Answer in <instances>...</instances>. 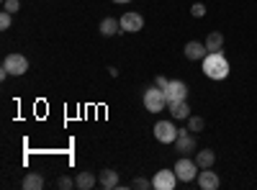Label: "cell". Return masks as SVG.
Wrapping results in <instances>:
<instances>
[{
    "instance_id": "6da1fadb",
    "label": "cell",
    "mask_w": 257,
    "mask_h": 190,
    "mask_svg": "<svg viewBox=\"0 0 257 190\" xmlns=\"http://www.w3.org/2000/svg\"><path fill=\"white\" fill-rule=\"evenodd\" d=\"M229 72H231V67L221 52H208L203 57V75L208 80H226Z\"/></svg>"
},
{
    "instance_id": "7a4b0ae2",
    "label": "cell",
    "mask_w": 257,
    "mask_h": 190,
    "mask_svg": "<svg viewBox=\"0 0 257 190\" xmlns=\"http://www.w3.org/2000/svg\"><path fill=\"white\" fill-rule=\"evenodd\" d=\"M142 103H144V108L149 113H162L167 108V98H165V90L152 85V88H147L144 95H142Z\"/></svg>"
},
{
    "instance_id": "3957f363",
    "label": "cell",
    "mask_w": 257,
    "mask_h": 190,
    "mask_svg": "<svg viewBox=\"0 0 257 190\" xmlns=\"http://www.w3.org/2000/svg\"><path fill=\"white\" fill-rule=\"evenodd\" d=\"M175 175H178V180L180 182H193L198 177V172H201V167H198V162H196V157H180L178 162H175Z\"/></svg>"
},
{
    "instance_id": "277c9868",
    "label": "cell",
    "mask_w": 257,
    "mask_h": 190,
    "mask_svg": "<svg viewBox=\"0 0 257 190\" xmlns=\"http://www.w3.org/2000/svg\"><path fill=\"white\" fill-rule=\"evenodd\" d=\"M152 131H155V139H157L160 144H175V139H178V134H180V129H178L173 121H157Z\"/></svg>"
},
{
    "instance_id": "5b68a950",
    "label": "cell",
    "mask_w": 257,
    "mask_h": 190,
    "mask_svg": "<svg viewBox=\"0 0 257 190\" xmlns=\"http://www.w3.org/2000/svg\"><path fill=\"white\" fill-rule=\"evenodd\" d=\"M3 70H6L8 75L21 77V75H26V70H29V59H26L24 54H8V57L3 59Z\"/></svg>"
},
{
    "instance_id": "8992f818",
    "label": "cell",
    "mask_w": 257,
    "mask_h": 190,
    "mask_svg": "<svg viewBox=\"0 0 257 190\" xmlns=\"http://www.w3.org/2000/svg\"><path fill=\"white\" fill-rule=\"evenodd\" d=\"M175 146H178V152L183 154V157H190V154H196L198 152V141H196V134L193 131H180L178 134V139H175Z\"/></svg>"
},
{
    "instance_id": "52a82bcc",
    "label": "cell",
    "mask_w": 257,
    "mask_h": 190,
    "mask_svg": "<svg viewBox=\"0 0 257 190\" xmlns=\"http://www.w3.org/2000/svg\"><path fill=\"white\" fill-rule=\"evenodd\" d=\"M175 185H178L175 170H160V172L152 177V187H155V190H175Z\"/></svg>"
},
{
    "instance_id": "ba28073f",
    "label": "cell",
    "mask_w": 257,
    "mask_h": 190,
    "mask_svg": "<svg viewBox=\"0 0 257 190\" xmlns=\"http://www.w3.org/2000/svg\"><path fill=\"white\" fill-rule=\"evenodd\" d=\"M121 29H123V34H137V31H142V29H144V18H142V13L126 11V13L121 16Z\"/></svg>"
},
{
    "instance_id": "9c48e42d",
    "label": "cell",
    "mask_w": 257,
    "mask_h": 190,
    "mask_svg": "<svg viewBox=\"0 0 257 190\" xmlns=\"http://www.w3.org/2000/svg\"><path fill=\"white\" fill-rule=\"evenodd\" d=\"M165 98H167V103H173V100H188V85H185L183 80H170L167 88H165Z\"/></svg>"
},
{
    "instance_id": "30bf717a",
    "label": "cell",
    "mask_w": 257,
    "mask_h": 190,
    "mask_svg": "<svg viewBox=\"0 0 257 190\" xmlns=\"http://www.w3.org/2000/svg\"><path fill=\"white\" fill-rule=\"evenodd\" d=\"M196 182H198V187H201V190H219V187H221L219 175L213 172L211 167H206V170H201V172H198Z\"/></svg>"
},
{
    "instance_id": "8fae6325",
    "label": "cell",
    "mask_w": 257,
    "mask_h": 190,
    "mask_svg": "<svg viewBox=\"0 0 257 190\" xmlns=\"http://www.w3.org/2000/svg\"><path fill=\"white\" fill-rule=\"evenodd\" d=\"M167 111H170V116H173L175 121H188L190 118L188 100H173V103H167Z\"/></svg>"
},
{
    "instance_id": "7c38bea8",
    "label": "cell",
    "mask_w": 257,
    "mask_h": 190,
    "mask_svg": "<svg viewBox=\"0 0 257 190\" xmlns=\"http://www.w3.org/2000/svg\"><path fill=\"white\" fill-rule=\"evenodd\" d=\"M183 52H185V59H190V62H203V57L208 54L206 44H201V41H188Z\"/></svg>"
},
{
    "instance_id": "4fadbf2b",
    "label": "cell",
    "mask_w": 257,
    "mask_h": 190,
    "mask_svg": "<svg viewBox=\"0 0 257 190\" xmlns=\"http://www.w3.org/2000/svg\"><path fill=\"white\" fill-rule=\"evenodd\" d=\"M98 185H100L103 190L118 187V172H116V170H103V172H98Z\"/></svg>"
},
{
    "instance_id": "5bb4252c",
    "label": "cell",
    "mask_w": 257,
    "mask_h": 190,
    "mask_svg": "<svg viewBox=\"0 0 257 190\" xmlns=\"http://www.w3.org/2000/svg\"><path fill=\"white\" fill-rule=\"evenodd\" d=\"M100 34H103V36H116V34H123L121 21H118V18H103V21H100Z\"/></svg>"
},
{
    "instance_id": "9a60e30c",
    "label": "cell",
    "mask_w": 257,
    "mask_h": 190,
    "mask_svg": "<svg viewBox=\"0 0 257 190\" xmlns=\"http://www.w3.org/2000/svg\"><path fill=\"white\" fill-rule=\"evenodd\" d=\"M95 185H98V177L93 172H77V177H75V187L77 190H93Z\"/></svg>"
},
{
    "instance_id": "2e32d148",
    "label": "cell",
    "mask_w": 257,
    "mask_h": 190,
    "mask_svg": "<svg viewBox=\"0 0 257 190\" xmlns=\"http://www.w3.org/2000/svg\"><path fill=\"white\" fill-rule=\"evenodd\" d=\"M206 49L208 52H221V47H224V34L221 31H211L208 36H206Z\"/></svg>"
},
{
    "instance_id": "e0dca14e",
    "label": "cell",
    "mask_w": 257,
    "mask_h": 190,
    "mask_svg": "<svg viewBox=\"0 0 257 190\" xmlns=\"http://www.w3.org/2000/svg\"><path fill=\"white\" fill-rule=\"evenodd\" d=\"M196 162H198L201 170H206V167H213L216 154H213V149H201V152H196Z\"/></svg>"
},
{
    "instance_id": "ac0fdd59",
    "label": "cell",
    "mask_w": 257,
    "mask_h": 190,
    "mask_svg": "<svg viewBox=\"0 0 257 190\" xmlns=\"http://www.w3.org/2000/svg\"><path fill=\"white\" fill-rule=\"evenodd\" d=\"M24 187L26 190H41V187H44V177H41L39 172H29L24 177Z\"/></svg>"
},
{
    "instance_id": "d6986e66",
    "label": "cell",
    "mask_w": 257,
    "mask_h": 190,
    "mask_svg": "<svg viewBox=\"0 0 257 190\" xmlns=\"http://www.w3.org/2000/svg\"><path fill=\"white\" fill-rule=\"evenodd\" d=\"M203 126H206V121H203L201 116H190V118H188V131H193V134H201Z\"/></svg>"
},
{
    "instance_id": "ffe728a7",
    "label": "cell",
    "mask_w": 257,
    "mask_h": 190,
    "mask_svg": "<svg viewBox=\"0 0 257 190\" xmlns=\"http://www.w3.org/2000/svg\"><path fill=\"white\" fill-rule=\"evenodd\" d=\"M132 187H139V190H149V187H152V180H147V177H134V180H132Z\"/></svg>"
},
{
    "instance_id": "44dd1931",
    "label": "cell",
    "mask_w": 257,
    "mask_h": 190,
    "mask_svg": "<svg viewBox=\"0 0 257 190\" xmlns=\"http://www.w3.org/2000/svg\"><path fill=\"white\" fill-rule=\"evenodd\" d=\"M190 16H193V18H203V16H206V6H203V3H193V6H190Z\"/></svg>"
},
{
    "instance_id": "7402d4cb",
    "label": "cell",
    "mask_w": 257,
    "mask_h": 190,
    "mask_svg": "<svg viewBox=\"0 0 257 190\" xmlns=\"http://www.w3.org/2000/svg\"><path fill=\"white\" fill-rule=\"evenodd\" d=\"M57 187H62V190H72V187H75V180L67 177V175H62V177L57 180Z\"/></svg>"
},
{
    "instance_id": "603a6c76",
    "label": "cell",
    "mask_w": 257,
    "mask_h": 190,
    "mask_svg": "<svg viewBox=\"0 0 257 190\" xmlns=\"http://www.w3.org/2000/svg\"><path fill=\"white\" fill-rule=\"evenodd\" d=\"M11 21H13V13H8V11H3L0 13V29H11Z\"/></svg>"
},
{
    "instance_id": "cb8c5ba5",
    "label": "cell",
    "mask_w": 257,
    "mask_h": 190,
    "mask_svg": "<svg viewBox=\"0 0 257 190\" xmlns=\"http://www.w3.org/2000/svg\"><path fill=\"white\" fill-rule=\"evenodd\" d=\"M18 8H21L18 0H6L3 3V11H8V13H18Z\"/></svg>"
},
{
    "instance_id": "d4e9b609",
    "label": "cell",
    "mask_w": 257,
    "mask_h": 190,
    "mask_svg": "<svg viewBox=\"0 0 257 190\" xmlns=\"http://www.w3.org/2000/svg\"><path fill=\"white\" fill-rule=\"evenodd\" d=\"M167 82H170V80H167L165 75H157V77H155V85H157V88H162V90L167 88Z\"/></svg>"
},
{
    "instance_id": "484cf974",
    "label": "cell",
    "mask_w": 257,
    "mask_h": 190,
    "mask_svg": "<svg viewBox=\"0 0 257 190\" xmlns=\"http://www.w3.org/2000/svg\"><path fill=\"white\" fill-rule=\"evenodd\" d=\"M113 3H132V0H113Z\"/></svg>"
},
{
    "instance_id": "4316f807",
    "label": "cell",
    "mask_w": 257,
    "mask_h": 190,
    "mask_svg": "<svg viewBox=\"0 0 257 190\" xmlns=\"http://www.w3.org/2000/svg\"><path fill=\"white\" fill-rule=\"evenodd\" d=\"M3 3H6V0H3Z\"/></svg>"
}]
</instances>
